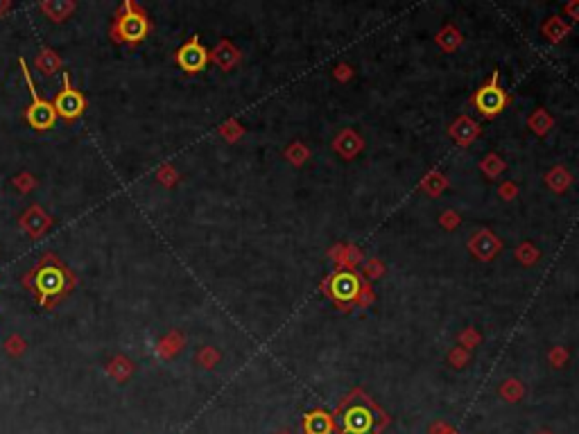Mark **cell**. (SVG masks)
<instances>
[{"mask_svg":"<svg viewBox=\"0 0 579 434\" xmlns=\"http://www.w3.org/2000/svg\"><path fill=\"white\" fill-rule=\"evenodd\" d=\"M473 102H476L478 111L484 113V115H496V113H500L507 107V93L498 84V71L493 73L491 80L478 91L476 100H473Z\"/></svg>","mask_w":579,"mask_h":434,"instance_id":"obj_1","label":"cell"},{"mask_svg":"<svg viewBox=\"0 0 579 434\" xmlns=\"http://www.w3.org/2000/svg\"><path fill=\"white\" fill-rule=\"evenodd\" d=\"M25 80H28V86L32 91V102H30V107H28V123L34 129H50L52 125H55V120H57L55 104H50V102H46V100H41V98L36 95L30 73H25Z\"/></svg>","mask_w":579,"mask_h":434,"instance_id":"obj_2","label":"cell"},{"mask_svg":"<svg viewBox=\"0 0 579 434\" xmlns=\"http://www.w3.org/2000/svg\"><path fill=\"white\" fill-rule=\"evenodd\" d=\"M68 285L66 272L57 265H46L36 272V289L43 299L46 296H57L63 292V287Z\"/></svg>","mask_w":579,"mask_h":434,"instance_id":"obj_3","label":"cell"},{"mask_svg":"<svg viewBox=\"0 0 579 434\" xmlns=\"http://www.w3.org/2000/svg\"><path fill=\"white\" fill-rule=\"evenodd\" d=\"M55 111L59 115H63L66 120H73V118H77L84 111V98L80 95V91H75L71 86V77L68 75H63V91L57 95Z\"/></svg>","mask_w":579,"mask_h":434,"instance_id":"obj_4","label":"cell"},{"mask_svg":"<svg viewBox=\"0 0 579 434\" xmlns=\"http://www.w3.org/2000/svg\"><path fill=\"white\" fill-rule=\"evenodd\" d=\"M374 428L372 410L364 405H353L342 414V430L347 434H369Z\"/></svg>","mask_w":579,"mask_h":434,"instance_id":"obj_5","label":"cell"},{"mask_svg":"<svg viewBox=\"0 0 579 434\" xmlns=\"http://www.w3.org/2000/svg\"><path fill=\"white\" fill-rule=\"evenodd\" d=\"M148 30H150L148 19L138 14V11H131L129 5H127V14L121 16V21H118V25H116V32L121 34V38L131 41V43L140 41V38L148 34Z\"/></svg>","mask_w":579,"mask_h":434,"instance_id":"obj_6","label":"cell"},{"mask_svg":"<svg viewBox=\"0 0 579 434\" xmlns=\"http://www.w3.org/2000/svg\"><path fill=\"white\" fill-rule=\"evenodd\" d=\"M177 61H179L181 68H183V71H188V73H200V71H204V66H206V61H208V55H206L204 46L200 43V38L193 36L190 41L177 52Z\"/></svg>","mask_w":579,"mask_h":434,"instance_id":"obj_7","label":"cell"},{"mask_svg":"<svg viewBox=\"0 0 579 434\" xmlns=\"http://www.w3.org/2000/svg\"><path fill=\"white\" fill-rule=\"evenodd\" d=\"M331 294L342 301V304H347V301H353L355 296L360 294V281L358 276L353 272H339L333 276L331 281Z\"/></svg>","mask_w":579,"mask_h":434,"instance_id":"obj_8","label":"cell"},{"mask_svg":"<svg viewBox=\"0 0 579 434\" xmlns=\"http://www.w3.org/2000/svg\"><path fill=\"white\" fill-rule=\"evenodd\" d=\"M306 434H331L333 432V420L326 412H312L306 416Z\"/></svg>","mask_w":579,"mask_h":434,"instance_id":"obj_9","label":"cell"}]
</instances>
